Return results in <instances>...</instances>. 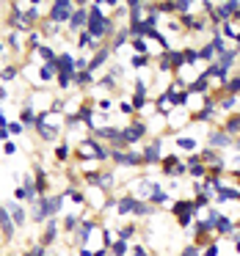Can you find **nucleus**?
<instances>
[{"instance_id": "1", "label": "nucleus", "mask_w": 240, "mask_h": 256, "mask_svg": "<svg viewBox=\"0 0 240 256\" xmlns=\"http://www.w3.org/2000/svg\"><path fill=\"white\" fill-rule=\"evenodd\" d=\"M72 14H75V3H53V11H50L47 17L61 25V22H69Z\"/></svg>"}, {"instance_id": "2", "label": "nucleus", "mask_w": 240, "mask_h": 256, "mask_svg": "<svg viewBox=\"0 0 240 256\" xmlns=\"http://www.w3.org/2000/svg\"><path fill=\"white\" fill-rule=\"evenodd\" d=\"M163 166V173H169V176H182L185 173V166H182V160L174 157V154H169V157L160 163Z\"/></svg>"}, {"instance_id": "3", "label": "nucleus", "mask_w": 240, "mask_h": 256, "mask_svg": "<svg viewBox=\"0 0 240 256\" xmlns=\"http://www.w3.org/2000/svg\"><path fill=\"white\" fill-rule=\"evenodd\" d=\"M6 209H8V215H11V223H14V226H22V223L28 221V212H25V207H22L20 201H11Z\"/></svg>"}, {"instance_id": "4", "label": "nucleus", "mask_w": 240, "mask_h": 256, "mask_svg": "<svg viewBox=\"0 0 240 256\" xmlns=\"http://www.w3.org/2000/svg\"><path fill=\"white\" fill-rule=\"evenodd\" d=\"M56 237H58V226H56V221H47V228H44L42 237H39L42 248H50V245L56 242Z\"/></svg>"}, {"instance_id": "5", "label": "nucleus", "mask_w": 240, "mask_h": 256, "mask_svg": "<svg viewBox=\"0 0 240 256\" xmlns=\"http://www.w3.org/2000/svg\"><path fill=\"white\" fill-rule=\"evenodd\" d=\"M83 25H89V11L80 6V8H75V14H72L69 28H83Z\"/></svg>"}, {"instance_id": "6", "label": "nucleus", "mask_w": 240, "mask_h": 256, "mask_svg": "<svg viewBox=\"0 0 240 256\" xmlns=\"http://www.w3.org/2000/svg\"><path fill=\"white\" fill-rule=\"evenodd\" d=\"M111 256H130V242L113 240V242H111Z\"/></svg>"}, {"instance_id": "7", "label": "nucleus", "mask_w": 240, "mask_h": 256, "mask_svg": "<svg viewBox=\"0 0 240 256\" xmlns=\"http://www.w3.org/2000/svg\"><path fill=\"white\" fill-rule=\"evenodd\" d=\"M210 146H212V149H224V146H229V135H226V132H212V135H210Z\"/></svg>"}, {"instance_id": "8", "label": "nucleus", "mask_w": 240, "mask_h": 256, "mask_svg": "<svg viewBox=\"0 0 240 256\" xmlns=\"http://www.w3.org/2000/svg\"><path fill=\"white\" fill-rule=\"evenodd\" d=\"M135 231H138V226H135V223H124V226L119 228V237H116V240H124V242H130L135 237Z\"/></svg>"}, {"instance_id": "9", "label": "nucleus", "mask_w": 240, "mask_h": 256, "mask_svg": "<svg viewBox=\"0 0 240 256\" xmlns=\"http://www.w3.org/2000/svg\"><path fill=\"white\" fill-rule=\"evenodd\" d=\"M224 132L229 135V132H240V116H232L229 121L224 124Z\"/></svg>"}, {"instance_id": "10", "label": "nucleus", "mask_w": 240, "mask_h": 256, "mask_svg": "<svg viewBox=\"0 0 240 256\" xmlns=\"http://www.w3.org/2000/svg\"><path fill=\"white\" fill-rule=\"evenodd\" d=\"M177 146H180V149H185V152H191V149H196V141H191V138H177Z\"/></svg>"}, {"instance_id": "11", "label": "nucleus", "mask_w": 240, "mask_h": 256, "mask_svg": "<svg viewBox=\"0 0 240 256\" xmlns=\"http://www.w3.org/2000/svg\"><path fill=\"white\" fill-rule=\"evenodd\" d=\"M56 157L61 160V163H64V160L69 157V146H58V149H56Z\"/></svg>"}, {"instance_id": "12", "label": "nucleus", "mask_w": 240, "mask_h": 256, "mask_svg": "<svg viewBox=\"0 0 240 256\" xmlns=\"http://www.w3.org/2000/svg\"><path fill=\"white\" fill-rule=\"evenodd\" d=\"M22 130H25V127H22L20 121H14V124H8V132H11V135H20Z\"/></svg>"}, {"instance_id": "13", "label": "nucleus", "mask_w": 240, "mask_h": 256, "mask_svg": "<svg viewBox=\"0 0 240 256\" xmlns=\"http://www.w3.org/2000/svg\"><path fill=\"white\" fill-rule=\"evenodd\" d=\"M14 75H17V66H8V69L3 72V80H14Z\"/></svg>"}, {"instance_id": "14", "label": "nucleus", "mask_w": 240, "mask_h": 256, "mask_svg": "<svg viewBox=\"0 0 240 256\" xmlns=\"http://www.w3.org/2000/svg\"><path fill=\"white\" fill-rule=\"evenodd\" d=\"M3 152H6V154H14V152H17V143H14V141H6V146H3Z\"/></svg>"}, {"instance_id": "15", "label": "nucleus", "mask_w": 240, "mask_h": 256, "mask_svg": "<svg viewBox=\"0 0 240 256\" xmlns=\"http://www.w3.org/2000/svg\"><path fill=\"white\" fill-rule=\"evenodd\" d=\"M39 39H42V33H39V30H30L28 42H30V44H39Z\"/></svg>"}, {"instance_id": "16", "label": "nucleus", "mask_w": 240, "mask_h": 256, "mask_svg": "<svg viewBox=\"0 0 240 256\" xmlns=\"http://www.w3.org/2000/svg\"><path fill=\"white\" fill-rule=\"evenodd\" d=\"M205 256H218V251H215V245H210V248L205 251Z\"/></svg>"}, {"instance_id": "17", "label": "nucleus", "mask_w": 240, "mask_h": 256, "mask_svg": "<svg viewBox=\"0 0 240 256\" xmlns=\"http://www.w3.org/2000/svg\"><path fill=\"white\" fill-rule=\"evenodd\" d=\"M94 256H108V248H105V245H102V248H97V251H94Z\"/></svg>"}, {"instance_id": "18", "label": "nucleus", "mask_w": 240, "mask_h": 256, "mask_svg": "<svg viewBox=\"0 0 240 256\" xmlns=\"http://www.w3.org/2000/svg\"><path fill=\"white\" fill-rule=\"evenodd\" d=\"M8 138V130H0V141H6Z\"/></svg>"}, {"instance_id": "19", "label": "nucleus", "mask_w": 240, "mask_h": 256, "mask_svg": "<svg viewBox=\"0 0 240 256\" xmlns=\"http://www.w3.org/2000/svg\"><path fill=\"white\" fill-rule=\"evenodd\" d=\"M6 97H8V91H6V88H0V99H6Z\"/></svg>"}, {"instance_id": "20", "label": "nucleus", "mask_w": 240, "mask_h": 256, "mask_svg": "<svg viewBox=\"0 0 240 256\" xmlns=\"http://www.w3.org/2000/svg\"><path fill=\"white\" fill-rule=\"evenodd\" d=\"M3 256H17V254H3Z\"/></svg>"}, {"instance_id": "21", "label": "nucleus", "mask_w": 240, "mask_h": 256, "mask_svg": "<svg viewBox=\"0 0 240 256\" xmlns=\"http://www.w3.org/2000/svg\"><path fill=\"white\" fill-rule=\"evenodd\" d=\"M0 53H3V42H0Z\"/></svg>"}, {"instance_id": "22", "label": "nucleus", "mask_w": 240, "mask_h": 256, "mask_svg": "<svg viewBox=\"0 0 240 256\" xmlns=\"http://www.w3.org/2000/svg\"><path fill=\"white\" fill-rule=\"evenodd\" d=\"M238 149H240V141H238Z\"/></svg>"}]
</instances>
